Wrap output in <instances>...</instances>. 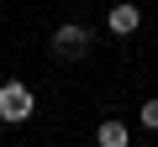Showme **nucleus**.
<instances>
[{"instance_id":"nucleus-1","label":"nucleus","mask_w":158,"mask_h":147,"mask_svg":"<svg viewBox=\"0 0 158 147\" xmlns=\"http://www.w3.org/2000/svg\"><path fill=\"white\" fill-rule=\"evenodd\" d=\"M48 47H53V58H85V53L95 47V32H90L85 21H63Z\"/></svg>"},{"instance_id":"nucleus-2","label":"nucleus","mask_w":158,"mask_h":147,"mask_svg":"<svg viewBox=\"0 0 158 147\" xmlns=\"http://www.w3.org/2000/svg\"><path fill=\"white\" fill-rule=\"evenodd\" d=\"M32 89L21 84V79H6V84H0V121H6V126H21L27 116H32Z\"/></svg>"},{"instance_id":"nucleus-3","label":"nucleus","mask_w":158,"mask_h":147,"mask_svg":"<svg viewBox=\"0 0 158 147\" xmlns=\"http://www.w3.org/2000/svg\"><path fill=\"white\" fill-rule=\"evenodd\" d=\"M106 26H111L116 37H132V32L142 26V11L132 6V0H116V6H111V16H106Z\"/></svg>"},{"instance_id":"nucleus-4","label":"nucleus","mask_w":158,"mask_h":147,"mask_svg":"<svg viewBox=\"0 0 158 147\" xmlns=\"http://www.w3.org/2000/svg\"><path fill=\"white\" fill-rule=\"evenodd\" d=\"M95 147H132L127 142V121H100L95 126Z\"/></svg>"},{"instance_id":"nucleus-5","label":"nucleus","mask_w":158,"mask_h":147,"mask_svg":"<svg viewBox=\"0 0 158 147\" xmlns=\"http://www.w3.org/2000/svg\"><path fill=\"white\" fill-rule=\"evenodd\" d=\"M137 121H142L148 131H158V95H153V100H142V110H137Z\"/></svg>"}]
</instances>
